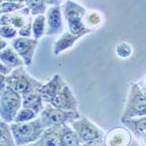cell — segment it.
I'll return each instance as SVG.
<instances>
[{"label":"cell","mask_w":146,"mask_h":146,"mask_svg":"<svg viewBox=\"0 0 146 146\" xmlns=\"http://www.w3.org/2000/svg\"><path fill=\"white\" fill-rule=\"evenodd\" d=\"M130 141V135L123 128H115L109 132L104 138V144L106 145H127Z\"/></svg>","instance_id":"2e32d148"},{"label":"cell","mask_w":146,"mask_h":146,"mask_svg":"<svg viewBox=\"0 0 146 146\" xmlns=\"http://www.w3.org/2000/svg\"><path fill=\"white\" fill-rule=\"evenodd\" d=\"M5 78H6V75L0 73V91H1L3 88H5V87L6 86Z\"/></svg>","instance_id":"f546056e"},{"label":"cell","mask_w":146,"mask_h":146,"mask_svg":"<svg viewBox=\"0 0 146 146\" xmlns=\"http://www.w3.org/2000/svg\"><path fill=\"white\" fill-rule=\"evenodd\" d=\"M46 18L42 14L38 15L33 24H32V33L33 34V38L38 40L44 34H45V28H46Z\"/></svg>","instance_id":"44dd1931"},{"label":"cell","mask_w":146,"mask_h":146,"mask_svg":"<svg viewBox=\"0 0 146 146\" xmlns=\"http://www.w3.org/2000/svg\"><path fill=\"white\" fill-rule=\"evenodd\" d=\"M10 127L15 145H25L36 142L45 129L39 118L37 117L28 122H13Z\"/></svg>","instance_id":"6da1fadb"},{"label":"cell","mask_w":146,"mask_h":146,"mask_svg":"<svg viewBox=\"0 0 146 146\" xmlns=\"http://www.w3.org/2000/svg\"><path fill=\"white\" fill-rule=\"evenodd\" d=\"M7 2H13V3H22L25 2V0H5Z\"/></svg>","instance_id":"d6a6232c"},{"label":"cell","mask_w":146,"mask_h":146,"mask_svg":"<svg viewBox=\"0 0 146 146\" xmlns=\"http://www.w3.org/2000/svg\"><path fill=\"white\" fill-rule=\"evenodd\" d=\"M0 61L6 67L13 69L15 68L23 67L25 65L22 59L12 47H5L0 51Z\"/></svg>","instance_id":"ac0fdd59"},{"label":"cell","mask_w":146,"mask_h":146,"mask_svg":"<svg viewBox=\"0 0 146 146\" xmlns=\"http://www.w3.org/2000/svg\"><path fill=\"white\" fill-rule=\"evenodd\" d=\"M38 114L28 108H23L22 110H19L17 113V115L14 117V123H23V122H28L31 120H33L37 117ZM12 122V123H13Z\"/></svg>","instance_id":"603a6c76"},{"label":"cell","mask_w":146,"mask_h":146,"mask_svg":"<svg viewBox=\"0 0 146 146\" xmlns=\"http://www.w3.org/2000/svg\"><path fill=\"white\" fill-rule=\"evenodd\" d=\"M46 3L47 5H60V3L62 2V0H45Z\"/></svg>","instance_id":"4dcf8cb0"},{"label":"cell","mask_w":146,"mask_h":146,"mask_svg":"<svg viewBox=\"0 0 146 146\" xmlns=\"http://www.w3.org/2000/svg\"><path fill=\"white\" fill-rule=\"evenodd\" d=\"M82 144L76 132L67 125L60 126V146H79Z\"/></svg>","instance_id":"d6986e66"},{"label":"cell","mask_w":146,"mask_h":146,"mask_svg":"<svg viewBox=\"0 0 146 146\" xmlns=\"http://www.w3.org/2000/svg\"><path fill=\"white\" fill-rule=\"evenodd\" d=\"M42 84L38 82L30 88L25 94L21 96L22 97V106L23 108H28L34 110L38 115L40 113L44 107V102L41 97V88Z\"/></svg>","instance_id":"30bf717a"},{"label":"cell","mask_w":146,"mask_h":146,"mask_svg":"<svg viewBox=\"0 0 146 146\" xmlns=\"http://www.w3.org/2000/svg\"><path fill=\"white\" fill-rule=\"evenodd\" d=\"M55 108L64 110H78V102L70 87L66 83L56 94V96L49 103Z\"/></svg>","instance_id":"9c48e42d"},{"label":"cell","mask_w":146,"mask_h":146,"mask_svg":"<svg viewBox=\"0 0 146 146\" xmlns=\"http://www.w3.org/2000/svg\"><path fill=\"white\" fill-rule=\"evenodd\" d=\"M38 46V40L30 37H19L13 39L11 46L24 61L25 66H30Z\"/></svg>","instance_id":"ba28073f"},{"label":"cell","mask_w":146,"mask_h":146,"mask_svg":"<svg viewBox=\"0 0 146 146\" xmlns=\"http://www.w3.org/2000/svg\"><path fill=\"white\" fill-rule=\"evenodd\" d=\"M121 123L129 129L137 139L143 142L146 137V117L145 115L131 118H121Z\"/></svg>","instance_id":"4fadbf2b"},{"label":"cell","mask_w":146,"mask_h":146,"mask_svg":"<svg viewBox=\"0 0 146 146\" xmlns=\"http://www.w3.org/2000/svg\"><path fill=\"white\" fill-rule=\"evenodd\" d=\"M146 115L145 93L135 82L130 83L129 93L121 118L138 117Z\"/></svg>","instance_id":"8992f818"},{"label":"cell","mask_w":146,"mask_h":146,"mask_svg":"<svg viewBox=\"0 0 146 146\" xmlns=\"http://www.w3.org/2000/svg\"><path fill=\"white\" fill-rule=\"evenodd\" d=\"M46 25V31H45V34L46 36H54L62 32L63 24L60 8L59 5H54L48 10Z\"/></svg>","instance_id":"8fae6325"},{"label":"cell","mask_w":146,"mask_h":146,"mask_svg":"<svg viewBox=\"0 0 146 146\" xmlns=\"http://www.w3.org/2000/svg\"><path fill=\"white\" fill-rule=\"evenodd\" d=\"M7 42L2 38V37H0V51L3 50L4 48H5L7 46Z\"/></svg>","instance_id":"1f68e13d"},{"label":"cell","mask_w":146,"mask_h":146,"mask_svg":"<svg viewBox=\"0 0 146 146\" xmlns=\"http://www.w3.org/2000/svg\"><path fill=\"white\" fill-rule=\"evenodd\" d=\"M38 81L29 75L25 71L23 67L13 68L5 78L6 86L10 87L21 96Z\"/></svg>","instance_id":"52a82bcc"},{"label":"cell","mask_w":146,"mask_h":146,"mask_svg":"<svg viewBox=\"0 0 146 146\" xmlns=\"http://www.w3.org/2000/svg\"><path fill=\"white\" fill-rule=\"evenodd\" d=\"M22 105L19 94L5 86L0 91V117L8 123H11Z\"/></svg>","instance_id":"5b68a950"},{"label":"cell","mask_w":146,"mask_h":146,"mask_svg":"<svg viewBox=\"0 0 146 146\" xmlns=\"http://www.w3.org/2000/svg\"><path fill=\"white\" fill-rule=\"evenodd\" d=\"M115 52L118 57L123 58V59H127L132 55L133 49H132V46L129 43L121 42L120 44H118L116 46Z\"/></svg>","instance_id":"cb8c5ba5"},{"label":"cell","mask_w":146,"mask_h":146,"mask_svg":"<svg viewBox=\"0 0 146 146\" xmlns=\"http://www.w3.org/2000/svg\"><path fill=\"white\" fill-rule=\"evenodd\" d=\"M66 84V82L63 80V78L56 74L54 75L50 81L46 83L42 84L41 88H40V93H41V97L44 102L46 103H50L54 97L56 96V94L59 92V90Z\"/></svg>","instance_id":"7c38bea8"},{"label":"cell","mask_w":146,"mask_h":146,"mask_svg":"<svg viewBox=\"0 0 146 146\" xmlns=\"http://www.w3.org/2000/svg\"><path fill=\"white\" fill-rule=\"evenodd\" d=\"M11 70H12L11 68L6 67V66H5V64H3L1 61H0V73L3 74H5V75H8V74L11 73Z\"/></svg>","instance_id":"f1b7e54d"},{"label":"cell","mask_w":146,"mask_h":146,"mask_svg":"<svg viewBox=\"0 0 146 146\" xmlns=\"http://www.w3.org/2000/svg\"><path fill=\"white\" fill-rule=\"evenodd\" d=\"M30 13L31 11L28 7L24 8L22 11L14 13L12 15L5 13V15H3L0 18V25H11L14 26L15 28H21L31 19V18L29 17Z\"/></svg>","instance_id":"9a60e30c"},{"label":"cell","mask_w":146,"mask_h":146,"mask_svg":"<svg viewBox=\"0 0 146 146\" xmlns=\"http://www.w3.org/2000/svg\"><path fill=\"white\" fill-rule=\"evenodd\" d=\"M87 21L92 26H96V25H99L102 23V19L96 11H93L89 13V15H88Z\"/></svg>","instance_id":"4316f807"},{"label":"cell","mask_w":146,"mask_h":146,"mask_svg":"<svg viewBox=\"0 0 146 146\" xmlns=\"http://www.w3.org/2000/svg\"><path fill=\"white\" fill-rule=\"evenodd\" d=\"M17 33H18V32H17L16 28L11 25L0 26V37H2V38L11 39V38H15Z\"/></svg>","instance_id":"484cf974"},{"label":"cell","mask_w":146,"mask_h":146,"mask_svg":"<svg viewBox=\"0 0 146 146\" xmlns=\"http://www.w3.org/2000/svg\"><path fill=\"white\" fill-rule=\"evenodd\" d=\"M32 19L26 23L24 26H22L21 28H19V34L20 35V37H31L32 34Z\"/></svg>","instance_id":"83f0119b"},{"label":"cell","mask_w":146,"mask_h":146,"mask_svg":"<svg viewBox=\"0 0 146 146\" xmlns=\"http://www.w3.org/2000/svg\"><path fill=\"white\" fill-rule=\"evenodd\" d=\"M80 117H81V114L78 112V110H64L46 103L39 113L38 118L43 127L46 129L52 126H60L65 123H70Z\"/></svg>","instance_id":"277c9868"},{"label":"cell","mask_w":146,"mask_h":146,"mask_svg":"<svg viewBox=\"0 0 146 146\" xmlns=\"http://www.w3.org/2000/svg\"><path fill=\"white\" fill-rule=\"evenodd\" d=\"M2 2H3V0H0V4H1Z\"/></svg>","instance_id":"836d02e7"},{"label":"cell","mask_w":146,"mask_h":146,"mask_svg":"<svg viewBox=\"0 0 146 146\" xmlns=\"http://www.w3.org/2000/svg\"><path fill=\"white\" fill-rule=\"evenodd\" d=\"M82 36L81 35H75L70 32L65 33L59 39L55 41L52 46V51H54V55L58 56L60 55L62 52L68 50L71 48L77 41L80 38H82Z\"/></svg>","instance_id":"e0dca14e"},{"label":"cell","mask_w":146,"mask_h":146,"mask_svg":"<svg viewBox=\"0 0 146 146\" xmlns=\"http://www.w3.org/2000/svg\"><path fill=\"white\" fill-rule=\"evenodd\" d=\"M83 145H104V134L101 129L84 115L70 123Z\"/></svg>","instance_id":"7a4b0ae2"},{"label":"cell","mask_w":146,"mask_h":146,"mask_svg":"<svg viewBox=\"0 0 146 146\" xmlns=\"http://www.w3.org/2000/svg\"><path fill=\"white\" fill-rule=\"evenodd\" d=\"M86 9L79 4L68 0L64 5V16L68 22L69 32L75 34L84 36L93 33V30L85 25L83 19L86 15Z\"/></svg>","instance_id":"3957f363"},{"label":"cell","mask_w":146,"mask_h":146,"mask_svg":"<svg viewBox=\"0 0 146 146\" xmlns=\"http://www.w3.org/2000/svg\"><path fill=\"white\" fill-rule=\"evenodd\" d=\"M0 145L13 146L15 145L11 129L8 123L0 121Z\"/></svg>","instance_id":"ffe728a7"},{"label":"cell","mask_w":146,"mask_h":146,"mask_svg":"<svg viewBox=\"0 0 146 146\" xmlns=\"http://www.w3.org/2000/svg\"><path fill=\"white\" fill-rule=\"evenodd\" d=\"M24 8V5L21 3H13V2H2L0 4V13H10L17 10Z\"/></svg>","instance_id":"d4e9b609"},{"label":"cell","mask_w":146,"mask_h":146,"mask_svg":"<svg viewBox=\"0 0 146 146\" xmlns=\"http://www.w3.org/2000/svg\"><path fill=\"white\" fill-rule=\"evenodd\" d=\"M60 126H52L46 128L39 138L36 142L33 143V145L60 146Z\"/></svg>","instance_id":"5bb4252c"},{"label":"cell","mask_w":146,"mask_h":146,"mask_svg":"<svg viewBox=\"0 0 146 146\" xmlns=\"http://www.w3.org/2000/svg\"><path fill=\"white\" fill-rule=\"evenodd\" d=\"M28 8L30 9L31 14L40 15L46 10V3L45 0H25Z\"/></svg>","instance_id":"7402d4cb"}]
</instances>
